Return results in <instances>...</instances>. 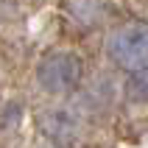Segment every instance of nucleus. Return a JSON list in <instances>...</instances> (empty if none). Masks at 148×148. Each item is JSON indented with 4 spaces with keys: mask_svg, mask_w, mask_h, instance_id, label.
Returning <instances> with one entry per match:
<instances>
[{
    "mask_svg": "<svg viewBox=\"0 0 148 148\" xmlns=\"http://www.w3.org/2000/svg\"><path fill=\"white\" fill-rule=\"evenodd\" d=\"M84 78V64L73 50H53L36 64V84L48 95H70Z\"/></svg>",
    "mask_w": 148,
    "mask_h": 148,
    "instance_id": "f257e3e1",
    "label": "nucleus"
},
{
    "mask_svg": "<svg viewBox=\"0 0 148 148\" xmlns=\"http://www.w3.org/2000/svg\"><path fill=\"white\" fill-rule=\"evenodd\" d=\"M106 53L126 73L148 70V23L134 20L115 28L106 42Z\"/></svg>",
    "mask_w": 148,
    "mask_h": 148,
    "instance_id": "f03ea898",
    "label": "nucleus"
},
{
    "mask_svg": "<svg viewBox=\"0 0 148 148\" xmlns=\"http://www.w3.org/2000/svg\"><path fill=\"white\" fill-rule=\"evenodd\" d=\"M39 126H42V132L48 134L50 140H56V143H67L78 132V120H75L67 109H48V112L42 115Z\"/></svg>",
    "mask_w": 148,
    "mask_h": 148,
    "instance_id": "7ed1b4c3",
    "label": "nucleus"
},
{
    "mask_svg": "<svg viewBox=\"0 0 148 148\" xmlns=\"http://www.w3.org/2000/svg\"><path fill=\"white\" fill-rule=\"evenodd\" d=\"M126 98L132 103H148V70H137L126 81Z\"/></svg>",
    "mask_w": 148,
    "mask_h": 148,
    "instance_id": "20e7f679",
    "label": "nucleus"
}]
</instances>
